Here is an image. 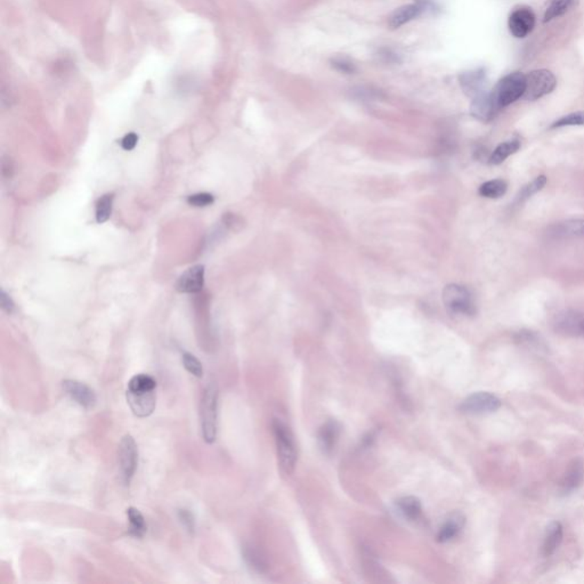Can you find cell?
Wrapping results in <instances>:
<instances>
[{"label":"cell","mask_w":584,"mask_h":584,"mask_svg":"<svg viewBox=\"0 0 584 584\" xmlns=\"http://www.w3.org/2000/svg\"><path fill=\"white\" fill-rule=\"evenodd\" d=\"M339 425L335 422H326L319 431V444L324 453H330L338 440Z\"/></svg>","instance_id":"ac0fdd59"},{"label":"cell","mask_w":584,"mask_h":584,"mask_svg":"<svg viewBox=\"0 0 584 584\" xmlns=\"http://www.w3.org/2000/svg\"><path fill=\"white\" fill-rule=\"evenodd\" d=\"M574 3L575 0H550L543 21L549 22L556 17L564 15L574 6Z\"/></svg>","instance_id":"cb8c5ba5"},{"label":"cell","mask_w":584,"mask_h":584,"mask_svg":"<svg viewBox=\"0 0 584 584\" xmlns=\"http://www.w3.org/2000/svg\"><path fill=\"white\" fill-rule=\"evenodd\" d=\"M273 431L281 472L285 475H291L294 473L297 462V447L294 443V435L291 434L290 429L280 420L273 422Z\"/></svg>","instance_id":"7a4b0ae2"},{"label":"cell","mask_w":584,"mask_h":584,"mask_svg":"<svg viewBox=\"0 0 584 584\" xmlns=\"http://www.w3.org/2000/svg\"><path fill=\"white\" fill-rule=\"evenodd\" d=\"M178 518L183 526L185 527L186 530L189 531L190 533H193L195 530L194 516L191 511L186 510V509H181L178 511Z\"/></svg>","instance_id":"4dcf8cb0"},{"label":"cell","mask_w":584,"mask_h":584,"mask_svg":"<svg viewBox=\"0 0 584 584\" xmlns=\"http://www.w3.org/2000/svg\"><path fill=\"white\" fill-rule=\"evenodd\" d=\"M556 330L564 335L584 337V313L576 310H565L556 316Z\"/></svg>","instance_id":"9c48e42d"},{"label":"cell","mask_w":584,"mask_h":584,"mask_svg":"<svg viewBox=\"0 0 584 584\" xmlns=\"http://www.w3.org/2000/svg\"><path fill=\"white\" fill-rule=\"evenodd\" d=\"M584 477L583 463L580 460H574L571 463L565 477L562 479V490L564 493H569L581 485Z\"/></svg>","instance_id":"2e32d148"},{"label":"cell","mask_w":584,"mask_h":584,"mask_svg":"<svg viewBox=\"0 0 584 584\" xmlns=\"http://www.w3.org/2000/svg\"><path fill=\"white\" fill-rule=\"evenodd\" d=\"M508 184L503 179H492L479 186L478 193L483 198L499 199L506 194Z\"/></svg>","instance_id":"7402d4cb"},{"label":"cell","mask_w":584,"mask_h":584,"mask_svg":"<svg viewBox=\"0 0 584 584\" xmlns=\"http://www.w3.org/2000/svg\"><path fill=\"white\" fill-rule=\"evenodd\" d=\"M187 201L190 205L194 207H207L214 203L215 199L209 193H198V194L191 195Z\"/></svg>","instance_id":"f546056e"},{"label":"cell","mask_w":584,"mask_h":584,"mask_svg":"<svg viewBox=\"0 0 584 584\" xmlns=\"http://www.w3.org/2000/svg\"><path fill=\"white\" fill-rule=\"evenodd\" d=\"M557 80L550 71H532L526 76V88L523 97L527 101H537L551 93L555 90Z\"/></svg>","instance_id":"8992f818"},{"label":"cell","mask_w":584,"mask_h":584,"mask_svg":"<svg viewBox=\"0 0 584 584\" xmlns=\"http://www.w3.org/2000/svg\"><path fill=\"white\" fill-rule=\"evenodd\" d=\"M205 283V267L193 266L184 273L177 281V290L184 294H195L202 290Z\"/></svg>","instance_id":"7c38bea8"},{"label":"cell","mask_w":584,"mask_h":584,"mask_svg":"<svg viewBox=\"0 0 584 584\" xmlns=\"http://www.w3.org/2000/svg\"><path fill=\"white\" fill-rule=\"evenodd\" d=\"M118 459L124 481L129 485L138 463L137 444L131 435H125L119 444Z\"/></svg>","instance_id":"52a82bcc"},{"label":"cell","mask_w":584,"mask_h":584,"mask_svg":"<svg viewBox=\"0 0 584 584\" xmlns=\"http://www.w3.org/2000/svg\"><path fill=\"white\" fill-rule=\"evenodd\" d=\"M422 8L420 5H406L399 7L390 17V26L392 29H399L406 23L411 22L412 19H417L422 14Z\"/></svg>","instance_id":"5bb4252c"},{"label":"cell","mask_w":584,"mask_h":584,"mask_svg":"<svg viewBox=\"0 0 584 584\" xmlns=\"http://www.w3.org/2000/svg\"><path fill=\"white\" fill-rule=\"evenodd\" d=\"M526 88V76L522 72L509 74L502 78L494 90H492V99L499 110L510 106L518 99L523 97Z\"/></svg>","instance_id":"3957f363"},{"label":"cell","mask_w":584,"mask_h":584,"mask_svg":"<svg viewBox=\"0 0 584 584\" xmlns=\"http://www.w3.org/2000/svg\"><path fill=\"white\" fill-rule=\"evenodd\" d=\"M522 144L517 138H512L509 141L503 142V143L499 144L498 147H495L493 153L490 157V163L498 166L505 162L506 159L516 153L519 149H521Z\"/></svg>","instance_id":"d6986e66"},{"label":"cell","mask_w":584,"mask_h":584,"mask_svg":"<svg viewBox=\"0 0 584 584\" xmlns=\"http://www.w3.org/2000/svg\"><path fill=\"white\" fill-rule=\"evenodd\" d=\"M566 126H584V111L574 112L556 120L550 128L566 127Z\"/></svg>","instance_id":"f1b7e54d"},{"label":"cell","mask_w":584,"mask_h":584,"mask_svg":"<svg viewBox=\"0 0 584 584\" xmlns=\"http://www.w3.org/2000/svg\"><path fill=\"white\" fill-rule=\"evenodd\" d=\"M399 511L410 521H415L422 515V502L415 497H404L397 501Z\"/></svg>","instance_id":"603a6c76"},{"label":"cell","mask_w":584,"mask_h":584,"mask_svg":"<svg viewBox=\"0 0 584 584\" xmlns=\"http://www.w3.org/2000/svg\"><path fill=\"white\" fill-rule=\"evenodd\" d=\"M509 30L516 38H525L535 26V16L528 8L515 10L509 17Z\"/></svg>","instance_id":"8fae6325"},{"label":"cell","mask_w":584,"mask_h":584,"mask_svg":"<svg viewBox=\"0 0 584 584\" xmlns=\"http://www.w3.org/2000/svg\"><path fill=\"white\" fill-rule=\"evenodd\" d=\"M462 528V521L460 517H452L444 524L438 532L437 540L440 542H447L454 539Z\"/></svg>","instance_id":"d4e9b609"},{"label":"cell","mask_w":584,"mask_h":584,"mask_svg":"<svg viewBox=\"0 0 584 584\" xmlns=\"http://www.w3.org/2000/svg\"><path fill=\"white\" fill-rule=\"evenodd\" d=\"M499 111L500 110L495 106L491 93H486V92H483L482 94L474 97L473 103L470 106V113L481 122H490L494 118Z\"/></svg>","instance_id":"4fadbf2b"},{"label":"cell","mask_w":584,"mask_h":584,"mask_svg":"<svg viewBox=\"0 0 584 584\" xmlns=\"http://www.w3.org/2000/svg\"><path fill=\"white\" fill-rule=\"evenodd\" d=\"M157 381L149 374H135L128 383L127 402L138 418L150 417L156 410Z\"/></svg>","instance_id":"6da1fadb"},{"label":"cell","mask_w":584,"mask_h":584,"mask_svg":"<svg viewBox=\"0 0 584 584\" xmlns=\"http://www.w3.org/2000/svg\"><path fill=\"white\" fill-rule=\"evenodd\" d=\"M218 390L215 385H209L202 397L200 408L202 437L207 444L216 441L217 435Z\"/></svg>","instance_id":"277c9868"},{"label":"cell","mask_w":584,"mask_h":584,"mask_svg":"<svg viewBox=\"0 0 584 584\" xmlns=\"http://www.w3.org/2000/svg\"><path fill=\"white\" fill-rule=\"evenodd\" d=\"M183 364H184V367L187 370V372H190L192 376L197 378H202V376H203V367H202L201 362L199 361L194 355L184 353L183 354Z\"/></svg>","instance_id":"83f0119b"},{"label":"cell","mask_w":584,"mask_h":584,"mask_svg":"<svg viewBox=\"0 0 584 584\" xmlns=\"http://www.w3.org/2000/svg\"><path fill=\"white\" fill-rule=\"evenodd\" d=\"M0 306L7 313H12L14 310V307H15L14 306L13 301L7 296L5 291H1V294H0Z\"/></svg>","instance_id":"836d02e7"},{"label":"cell","mask_w":584,"mask_h":584,"mask_svg":"<svg viewBox=\"0 0 584 584\" xmlns=\"http://www.w3.org/2000/svg\"><path fill=\"white\" fill-rule=\"evenodd\" d=\"M137 135L135 134V133H129V134L126 135L125 137L122 138V149L126 151L134 150L135 147L137 145Z\"/></svg>","instance_id":"d6a6232c"},{"label":"cell","mask_w":584,"mask_h":584,"mask_svg":"<svg viewBox=\"0 0 584 584\" xmlns=\"http://www.w3.org/2000/svg\"><path fill=\"white\" fill-rule=\"evenodd\" d=\"M460 83H461V86H462L467 95L476 97V96L484 92L483 88H484V83H485V74L482 70L465 74L462 77L460 78Z\"/></svg>","instance_id":"9a60e30c"},{"label":"cell","mask_w":584,"mask_h":584,"mask_svg":"<svg viewBox=\"0 0 584 584\" xmlns=\"http://www.w3.org/2000/svg\"><path fill=\"white\" fill-rule=\"evenodd\" d=\"M332 65L337 69V70L345 72V74H351L354 71V65L351 62L347 61L346 58H335L332 61Z\"/></svg>","instance_id":"1f68e13d"},{"label":"cell","mask_w":584,"mask_h":584,"mask_svg":"<svg viewBox=\"0 0 584 584\" xmlns=\"http://www.w3.org/2000/svg\"><path fill=\"white\" fill-rule=\"evenodd\" d=\"M501 401L497 396L486 392H479L468 396L460 406V410L470 415H486L500 409Z\"/></svg>","instance_id":"ba28073f"},{"label":"cell","mask_w":584,"mask_h":584,"mask_svg":"<svg viewBox=\"0 0 584 584\" xmlns=\"http://www.w3.org/2000/svg\"><path fill=\"white\" fill-rule=\"evenodd\" d=\"M547 182L548 179L546 176H537V178H534L532 182L523 186V189L518 193V202H524L534 194H537V192L541 191L546 186Z\"/></svg>","instance_id":"484cf974"},{"label":"cell","mask_w":584,"mask_h":584,"mask_svg":"<svg viewBox=\"0 0 584 584\" xmlns=\"http://www.w3.org/2000/svg\"><path fill=\"white\" fill-rule=\"evenodd\" d=\"M127 517L129 521L128 532L131 537H138V539L143 537L147 533V526L141 511L134 507L128 508Z\"/></svg>","instance_id":"44dd1931"},{"label":"cell","mask_w":584,"mask_h":584,"mask_svg":"<svg viewBox=\"0 0 584 584\" xmlns=\"http://www.w3.org/2000/svg\"><path fill=\"white\" fill-rule=\"evenodd\" d=\"M113 195H103L96 203V221L97 223H106L111 216Z\"/></svg>","instance_id":"4316f807"},{"label":"cell","mask_w":584,"mask_h":584,"mask_svg":"<svg viewBox=\"0 0 584 584\" xmlns=\"http://www.w3.org/2000/svg\"><path fill=\"white\" fill-rule=\"evenodd\" d=\"M551 234L556 237H584V219H571L556 224L551 228Z\"/></svg>","instance_id":"e0dca14e"},{"label":"cell","mask_w":584,"mask_h":584,"mask_svg":"<svg viewBox=\"0 0 584 584\" xmlns=\"http://www.w3.org/2000/svg\"><path fill=\"white\" fill-rule=\"evenodd\" d=\"M442 298L447 310L453 315L473 316L476 314L475 299L468 287L460 285H447Z\"/></svg>","instance_id":"5b68a950"},{"label":"cell","mask_w":584,"mask_h":584,"mask_svg":"<svg viewBox=\"0 0 584 584\" xmlns=\"http://www.w3.org/2000/svg\"><path fill=\"white\" fill-rule=\"evenodd\" d=\"M562 541V526L558 522L551 524L547 530L546 537L543 542V555L546 557L553 555L558 549Z\"/></svg>","instance_id":"ffe728a7"},{"label":"cell","mask_w":584,"mask_h":584,"mask_svg":"<svg viewBox=\"0 0 584 584\" xmlns=\"http://www.w3.org/2000/svg\"><path fill=\"white\" fill-rule=\"evenodd\" d=\"M63 390L74 402L85 409H92L96 404V395L94 390L85 383L77 380H64L62 383Z\"/></svg>","instance_id":"30bf717a"}]
</instances>
